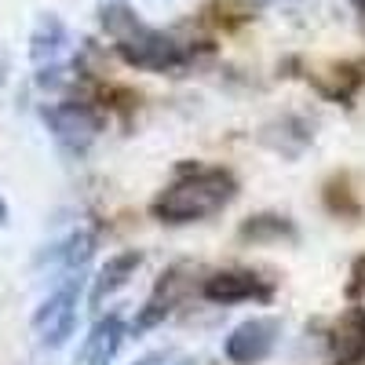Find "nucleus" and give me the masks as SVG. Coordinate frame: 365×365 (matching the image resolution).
I'll return each mask as SVG.
<instances>
[{"instance_id": "9", "label": "nucleus", "mask_w": 365, "mask_h": 365, "mask_svg": "<svg viewBox=\"0 0 365 365\" xmlns=\"http://www.w3.org/2000/svg\"><path fill=\"white\" fill-rule=\"evenodd\" d=\"M91 252H96V234L91 230H70L66 237H58L51 241V245L41 252V267H55V270H63V274H77Z\"/></svg>"}, {"instance_id": "16", "label": "nucleus", "mask_w": 365, "mask_h": 365, "mask_svg": "<svg viewBox=\"0 0 365 365\" xmlns=\"http://www.w3.org/2000/svg\"><path fill=\"white\" fill-rule=\"evenodd\" d=\"M351 8H358V11L365 15V0H351Z\"/></svg>"}, {"instance_id": "14", "label": "nucleus", "mask_w": 365, "mask_h": 365, "mask_svg": "<svg viewBox=\"0 0 365 365\" xmlns=\"http://www.w3.org/2000/svg\"><path fill=\"white\" fill-rule=\"evenodd\" d=\"M135 365H205L201 358H187L179 351H154V354H143Z\"/></svg>"}, {"instance_id": "7", "label": "nucleus", "mask_w": 365, "mask_h": 365, "mask_svg": "<svg viewBox=\"0 0 365 365\" xmlns=\"http://www.w3.org/2000/svg\"><path fill=\"white\" fill-rule=\"evenodd\" d=\"M120 344H125V318H120L117 311H110L91 325V332L84 336L73 365H113Z\"/></svg>"}, {"instance_id": "2", "label": "nucleus", "mask_w": 365, "mask_h": 365, "mask_svg": "<svg viewBox=\"0 0 365 365\" xmlns=\"http://www.w3.org/2000/svg\"><path fill=\"white\" fill-rule=\"evenodd\" d=\"M103 29L113 37V48L117 55L125 58L128 66L135 70H146V73H172L179 66H187L190 51L182 48L175 37L161 34V29L146 26L135 19L132 8L125 4H110L103 8Z\"/></svg>"}, {"instance_id": "6", "label": "nucleus", "mask_w": 365, "mask_h": 365, "mask_svg": "<svg viewBox=\"0 0 365 365\" xmlns=\"http://www.w3.org/2000/svg\"><path fill=\"white\" fill-rule=\"evenodd\" d=\"M282 340V322L278 318H249L230 329V336L223 344V354L230 365H259L274 354Z\"/></svg>"}, {"instance_id": "5", "label": "nucleus", "mask_w": 365, "mask_h": 365, "mask_svg": "<svg viewBox=\"0 0 365 365\" xmlns=\"http://www.w3.org/2000/svg\"><path fill=\"white\" fill-rule=\"evenodd\" d=\"M201 296L216 307H234V303H270L274 299V282L256 270L230 267L216 270L201 282Z\"/></svg>"}, {"instance_id": "12", "label": "nucleus", "mask_w": 365, "mask_h": 365, "mask_svg": "<svg viewBox=\"0 0 365 365\" xmlns=\"http://www.w3.org/2000/svg\"><path fill=\"white\" fill-rule=\"evenodd\" d=\"M66 44H70V37H66V26L58 22L55 15H44L41 22H37V29H34V41H29V55H34V63H55L58 55L66 51Z\"/></svg>"}, {"instance_id": "1", "label": "nucleus", "mask_w": 365, "mask_h": 365, "mask_svg": "<svg viewBox=\"0 0 365 365\" xmlns=\"http://www.w3.org/2000/svg\"><path fill=\"white\" fill-rule=\"evenodd\" d=\"M237 197V175L223 165H182L175 179L150 201V216L168 227L212 220Z\"/></svg>"}, {"instance_id": "11", "label": "nucleus", "mask_w": 365, "mask_h": 365, "mask_svg": "<svg viewBox=\"0 0 365 365\" xmlns=\"http://www.w3.org/2000/svg\"><path fill=\"white\" fill-rule=\"evenodd\" d=\"M175 303H179V278H175V270H172V274H165V278L158 282V289L146 296V303L139 307V314L132 322V332H146V329L161 325L172 314Z\"/></svg>"}, {"instance_id": "3", "label": "nucleus", "mask_w": 365, "mask_h": 365, "mask_svg": "<svg viewBox=\"0 0 365 365\" xmlns=\"http://www.w3.org/2000/svg\"><path fill=\"white\" fill-rule=\"evenodd\" d=\"M44 125H48L51 139L58 143V150H63V154L81 158V154H88V150H91V143L103 135L106 120H103V110H99V106L70 99V103L48 106V110H44Z\"/></svg>"}, {"instance_id": "4", "label": "nucleus", "mask_w": 365, "mask_h": 365, "mask_svg": "<svg viewBox=\"0 0 365 365\" xmlns=\"http://www.w3.org/2000/svg\"><path fill=\"white\" fill-rule=\"evenodd\" d=\"M77 311H81V278L77 274H66L34 311V332L44 347H63L73 329H77Z\"/></svg>"}, {"instance_id": "13", "label": "nucleus", "mask_w": 365, "mask_h": 365, "mask_svg": "<svg viewBox=\"0 0 365 365\" xmlns=\"http://www.w3.org/2000/svg\"><path fill=\"white\" fill-rule=\"evenodd\" d=\"M245 241H296V227L285 216H252L237 230Z\"/></svg>"}, {"instance_id": "8", "label": "nucleus", "mask_w": 365, "mask_h": 365, "mask_svg": "<svg viewBox=\"0 0 365 365\" xmlns=\"http://www.w3.org/2000/svg\"><path fill=\"white\" fill-rule=\"evenodd\" d=\"M332 365H361L365 361V307H347L332 325Z\"/></svg>"}, {"instance_id": "15", "label": "nucleus", "mask_w": 365, "mask_h": 365, "mask_svg": "<svg viewBox=\"0 0 365 365\" xmlns=\"http://www.w3.org/2000/svg\"><path fill=\"white\" fill-rule=\"evenodd\" d=\"M4 223H8V201L0 197V227H4Z\"/></svg>"}, {"instance_id": "10", "label": "nucleus", "mask_w": 365, "mask_h": 365, "mask_svg": "<svg viewBox=\"0 0 365 365\" xmlns=\"http://www.w3.org/2000/svg\"><path fill=\"white\" fill-rule=\"evenodd\" d=\"M139 263H143V256L132 249V252H117V256H110L106 263H103V270L96 274V285H91V307H103V303L113 296V292H120L132 278H135V270H139Z\"/></svg>"}]
</instances>
